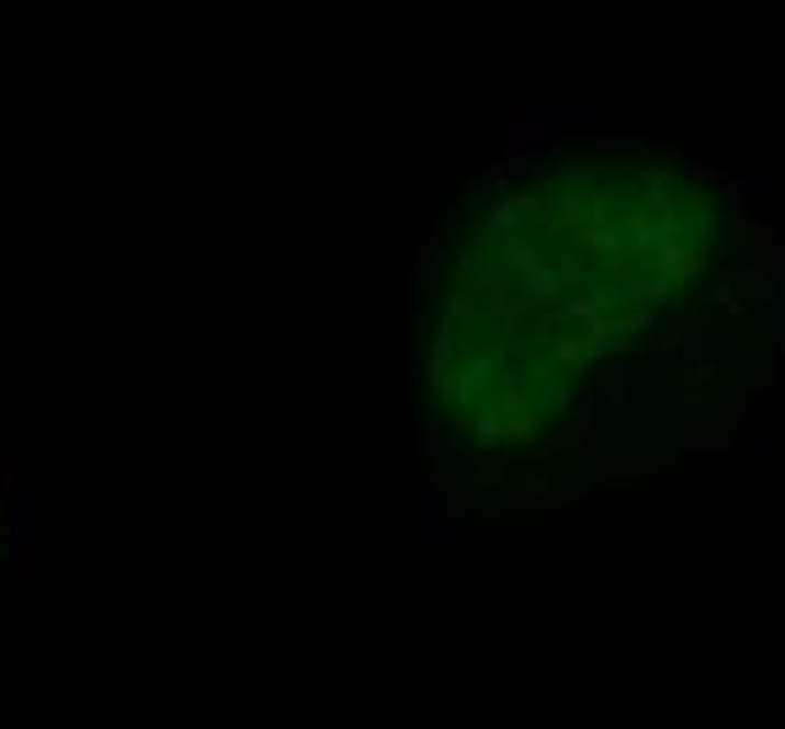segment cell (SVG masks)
<instances>
[{"label": "cell", "instance_id": "obj_12", "mask_svg": "<svg viewBox=\"0 0 785 729\" xmlns=\"http://www.w3.org/2000/svg\"><path fill=\"white\" fill-rule=\"evenodd\" d=\"M662 298H668V281H662V275H657V281H651V286H646V309H651V304H662Z\"/></svg>", "mask_w": 785, "mask_h": 729}, {"label": "cell", "instance_id": "obj_4", "mask_svg": "<svg viewBox=\"0 0 785 729\" xmlns=\"http://www.w3.org/2000/svg\"><path fill=\"white\" fill-rule=\"evenodd\" d=\"M780 241H785V236H780L774 225H763V219H741V225H735V248H741V259H758V264H763Z\"/></svg>", "mask_w": 785, "mask_h": 729}, {"label": "cell", "instance_id": "obj_11", "mask_svg": "<svg viewBox=\"0 0 785 729\" xmlns=\"http://www.w3.org/2000/svg\"><path fill=\"white\" fill-rule=\"evenodd\" d=\"M718 304H724V315H747V304L735 298V286H729V292H718Z\"/></svg>", "mask_w": 785, "mask_h": 729}, {"label": "cell", "instance_id": "obj_7", "mask_svg": "<svg viewBox=\"0 0 785 729\" xmlns=\"http://www.w3.org/2000/svg\"><path fill=\"white\" fill-rule=\"evenodd\" d=\"M640 180H646V191H651V203H657V208L668 214V208H673V197H668V191H673V174H668V169H651V163H646V169H640Z\"/></svg>", "mask_w": 785, "mask_h": 729}, {"label": "cell", "instance_id": "obj_2", "mask_svg": "<svg viewBox=\"0 0 785 729\" xmlns=\"http://www.w3.org/2000/svg\"><path fill=\"white\" fill-rule=\"evenodd\" d=\"M634 381H640L646 405H684V399H691V394L679 387V365H673V360H657V365H646V371H634Z\"/></svg>", "mask_w": 785, "mask_h": 729}, {"label": "cell", "instance_id": "obj_10", "mask_svg": "<svg viewBox=\"0 0 785 729\" xmlns=\"http://www.w3.org/2000/svg\"><path fill=\"white\" fill-rule=\"evenodd\" d=\"M567 320H589V326H595V304H589V298H583V304H567Z\"/></svg>", "mask_w": 785, "mask_h": 729}, {"label": "cell", "instance_id": "obj_6", "mask_svg": "<svg viewBox=\"0 0 785 729\" xmlns=\"http://www.w3.org/2000/svg\"><path fill=\"white\" fill-rule=\"evenodd\" d=\"M679 180H684V185H729V169L713 163V158H684V163H679Z\"/></svg>", "mask_w": 785, "mask_h": 729}, {"label": "cell", "instance_id": "obj_8", "mask_svg": "<svg viewBox=\"0 0 785 729\" xmlns=\"http://www.w3.org/2000/svg\"><path fill=\"white\" fill-rule=\"evenodd\" d=\"M556 292H561V275H556V270L538 264V270L527 275V298H556Z\"/></svg>", "mask_w": 785, "mask_h": 729}, {"label": "cell", "instance_id": "obj_3", "mask_svg": "<svg viewBox=\"0 0 785 729\" xmlns=\"http://www.w3.org/2000/svg\"><path fill=\"white\" fill-rule=\"evenodd\" d=\"M662 360H696V365H707L713 360V343H707V337L702 331H691V326H684V320H668V331H662Z\"/></svg>", "mask_w": 785, "mask_h": 729}, {"label": "cell", "instance_id": "obj_1", "mask_svg": "<svg viewBox=\"0 0 785 729\" xmlns=\"http://www.w3.org/2000/svg\"><path fill=\"white\" fill-rule=\"evenodd\" d=\"M702 270H707V253L696 248L691 236H679V241H668V248H657V275L673 286V281H702Z\"/></svg>", "mask_w": 785, "mask_h": 729}, {"label": "cell", "instance_id": "obj_9", "mask_svg": "<svg viewBox=\"0 0 785 729\" xmlns=\"http://www.w3.org/2000/svg\"><path fill=\"white\" fill-rule=\"evenodd\" d=\"M505 432H516V437H533V432H538V421H533L527 410H511V426H505Z\"/></svg>", "mask_w": 785, "mask_h": 729}, {"label": "cell", "instance_id": "obj_5", "mask_svg": "<svg viewBox=\"0 0 785 729\" xmlns=\"http://www.w3.org/2000/svg\"><path fill=\"white\" fill-rule=\"evenodd\" d=\"M595 381H601V394H606L612 405H623V399L634 394V371H623L617 360H601V365H595Z\"/></svg>", "mask_w": 785, "mask_h": 729}]
</instances>
